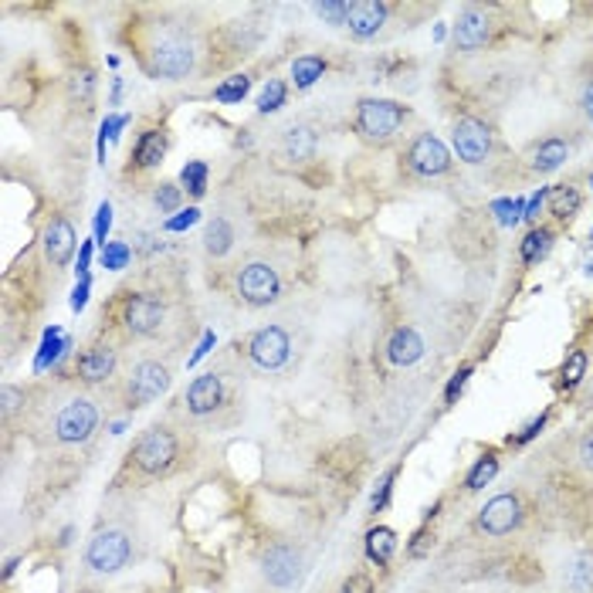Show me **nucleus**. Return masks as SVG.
<instances>
[{
  "instance_id": "nucleus-1",
  "label": "nucleus",
  "mask_w": 593,
  "mask_h": 593,
  "mask_svg": "<svg viewBox=\"0 0 593 593\" xmlns=\"http://www.w3.org/2000/svg\"><path fill=\"white\" fill-rule=\"evenodd\" d=\"M411 116V109L394 102V99H360L356 102V133L370 143H387L397 129L404 126V119Z\"/></svg>"
},
{
  "instance_id": "nucleus-2",
  "label": "nucleus",
  "mask_w": 593,
  "mask_h": 593,
  "mask_svg": "<svg viewBox=\"0 0 593 593\" xmlns=\"http://www.w3.org/2000/svg\"><path fill=\"white\" fill-rule=\"evenodd\" d=\"M133 468L139 475H167L173 465H177V458H180V441H177V434L167 431V427H150L136 444H133Z\"/></svg>"
},
{
  "instance_id": "nucleus-3",
  "label": "nucleus",
  "mask_w": 593,
  "mask_h": 593,
  "mask_svg": "<svg viewBox=\"0 0 593 593\" xmlns=\"http://www.w3.org/2000/svg\"><path fill=\"white\" fill-rule=\"evenodd\" d=\"M522 495L519 492H502L495 499H488L478 512V529L488 536V539H502V536H512L522 526Z\"/></svg>"
},
{
  "instance_id": "nucleus-4",
  "label": "nucleus",
  "mask_w": 593,
  "mask_h": 593,
  "mask_svg": "<svg viewBox=\"0 0 593 593\" xmlns=\"http://www.w3.org/2000/svg\"><path fill=\"white\" fill-rule=\"evenodd\" d=\"M129 556H133V543L119 529H102V533L92 536L89 546H85V563L95 573H119L122 566L129 563Z\"/></svg>"
},
{
  "instance_id": "nucleus-5",
  "label": "nucleus",
  "mask_w": 593,
  "mask_h": 593,
  "mask_svg": "<svg viewBox=\"0 0 593 593\" xmlns=\"http://www.w3.org/2000/svg\"><path fill=\"white\" fill-rule=\"evenodd\" d=\"M404 160H407V170H411L414 177H424V180L444 177V173L451 170V150H448L434 133L414 136V143L407 146V153H404Z\"/></svg>"
},
{
  "instance_id": "nucleus-6",
  "label": "nucleus",
  "mask_w": 593,
  "mask_h": 593,
  "mask_svg": "<svg viewBox=\"0 0 593 593\" xmlns=\"http://www.w3.org/2000/svg\"><path fill=\"white\" fill-rule=\"evenodd\" d=\"M451 139H455L458 160L468 163V167L485 163L488 153H492V126L478 116H461L451 129Z\"/></svg>"
},
{
  "instance_id": "nucleus-7",
  "label": "nucleus",
  "mask_w": 593,
  "mask_h": 593,
  "mask_svg": "<svg viewBox=\"0 0 593 593\" xmlns=\"http://www.w3.org/2000/svg\"><path fill=\"white\" fill-rule=\"evenodd\" d=\"M238 295H241L248 305H255V309H265V305L278 302V295H282L278 272H275L272 265H265V261L244 265L241 275H238Z\"/></svg>"
},
{
  "instance_id": "nucleus-8",
  "label": "nucleus",
  "mask_w": 593,
  "mask_h": 593,
  "mask_svg": "<svg viewBox=\"0 0 593 593\" xmlns=\"http://www.w3.org/2000/svg\"><path fill=\"white\" fill-rule=\"evenodd\" d=\"M95 427H99L95 404H92V400H72V404H65L58 411V417H55V438H58L61 444H82L95 434Z\"/></svg>"
},
{
  "instance_id": "nucleus-9",
  "label": "nucleus",
  "mask_w": 593,
  "mask_h": 593,
  "mask_svg": "<svg viewBox=\"0 0 593 593\" xmlns=\"http://www.w3.org/2000/svg\"><path fill=\"white\" fill-rule=\"evenodd\" d=\"M170 387V370L163 363H156V360H146V363H139L133 370V377H129V387H126V404L136 411V407H146L153 404L160 394H167Z\"/></svg>"
},
{
  "instance_id": "nucleus-10",
  "label": "nucleus",
  "mask_w": 593,
  "mask_h": 593,
  "mask_svg": "<svg viewBox=\"0 0 593 593\" xmlns=\"http://www.w3.org/2000/svg\"><path fill=\"white\" fill-rule=\"evenodd\" d=\"M150 68L153 75L170 78V82L187 78L190 68H194V48L187 45V41H180V38H167V41H160L150 51Z\"/></svg>"
},
{
  "instance_id": "nucleus-11",
  "label": "nucleus",
  "mask_w": 593,
  "mask_h": 593,
  "mask_svg": "<svg viewBox=\"0 0 593 593\" xmlns=\"http://www.w3.org/2000/svg\"><path fill=\"white\" fill-rule=\"evenodd\" d=\"M292 353V339L282 326H265L248 339V356L261 366V370H278L285 366Z\"/></svg>"
},
{
  "instance_id": "nucleus-12",
  "label": "nucleus",
  "mask_w": 593,
  "mask_h": 593,
  "mask_svg": "<svg viewBox=\"0 0 593 593\" xmlns=\"http://www.w3.org/2000/svg\"><path fill=\"white\" fill-rule=\"evenodd\" d=\"M122 322L133 336H150L163 322V305L153 295H129L126 309H122Z\"/></svg>"
},
{
  "instance_id": "nucleus-13",
  "label": "nucleus",
  "mask_w": 593,
  "mask_h": 593,
  "mask_svg": "<svg viewBox=\"0 0 593 593\" xmlns=\"http://www.w3.org/2000/svg\"><path fill=\"white\" fill-rule=\"evenodd\" d=\"M488 38H492V24H488L485 11H478V7H465L455 21V45L458 51H465V55H475V51H482L488 45Z\"/></svg>"
},
{
  "instance_id": "nucleus-14",
  "label": "nucleus",
  "mask_w": 593,
  "mask_h": 593,
  "mask_svg": "<svg viewBox=\"0 0 593 593\" xmlns=\"http://www.w3.org/2000/svg\"><path fill=\"white\" fill-rule=\"evenodd\" d=\"M387 14H390V4H377V0H356L350 4V21L346 28L356 41H370L377 38V31L387 24Z\"/></svg>"
},
{
  "instance_id": "nucleus-15",
  "label": "nucleus",
  "mask_w": 593,
  "mask_h": 593,
  "mask_svg": "<svg viewBox=\"0 0 593 593\" xmlns=\"http://www.w3.org/2000/svg\"><path fill=\"white\" fill-rule=\"evenodd\" d=\"M75 228H72V221H65V217H51L45 228V255L48 261L55 265V268H65L72 255H75Z\"/></svg>"
},
{
  "instance_id": "nucleus-16",
  "label": "nucleus",
  "mask_w": 593,
  "mask_h": 593,
  "mask_svg": "<svg viewBox=\"0 0 593 593\" xmlns=\"http://www.w3.org/2000/svg\"><path fill=\"white\" fill-rule=\"evenodd\" d=\"M224 400V387H221V377L217 373H204L197 380L187 387V411L197 414V417H207L221 407Z\"/></svg>"
},
{
  "instance_id": "nucleus-17",
  "label": "nucleus",
  "mask_w": 593,
  "mask_h": 593,
  "mask_svg": "<svg viewBox=\"0 0 593 593\" xmlns=\"http://www.w3.org/2000/svg\"><path fill=\"white\" fill-rule=\"evenodd\" d=\"M265 577L275 587H292L299 580V553L289 543H275L265 553Z\"/></svg>"
},
{
  "instance_id": "nucleus-18",
  "label": "nucleus",
  "mask_w": 593,
  "mask_h": 593,
  "mask_svg": "<svg viewBox=\"0 0 593 593\" xmlns=\"http://www.w3.org/2000/svg\"><path fill=\"white\" fill-rule=\"evenodd\" d=\"M112 370H116V353L109 350V346H89V350L82 353L75 360V373L82 383H102L112 377Z\"/></svg>"
},
{
  "instance_id": "nucleus-19",
  "label": "nucleus",
  "mask_w": 593,
  "mask_h": 593,
  "mask_svg": "<svg viewBox=\"0 0 593 593\" xmlns=\"http://www.w3.org/2000/svg\"><path fill=\"white\" fill-rule=\"evenodd\" d=\"M387 356H390L394 366L417 363L424 356V339H421V333L414 326H400V329H394L390 343H387Z\"/></svg>"
},
{
  "instance_id": "nucleus-20",
  "label": "nucleus",
  "mask_w": 593,
  "mask_h": 593,
  "mask_svg": "<svg viewBox=\"0 0 593 593\" xmlns=\"http://www.w3.org/2000/svg\"><path fill=\"white\" fill-rule=\"evenodd\" d=\"M566 156H570V146H566V139L549 136V139H543V143H539V146L533 150V156H529V167H533L536 173H553V170L563 167Z\"/></svg>"
},
{
  "instance_id": "nucleus-21",
  "label": "nucleus",
  "mask_w": 593,
  "mask_h": 593,
  "mask_svg": "<svg viewBox=\"0 0 593 593\" xmlns=\"http://www.w3.org/2000/svg\"><path fill=\"white\" fill-rule=\"evenodd\" d=\"M549 214L556 217V221H573L583 207V194H580L573 183H560V187H549Z\"/></svg>"
},
{
  "instance_id": "nucleus-22",
  "label": "nucleus",
  "mask_w": 593,
  "mask_h": 593,
  "mask_svg": "<svg viewBox=\"0 0 593 593\" xmlns=\"http://www.w3.org/2000/svg\"><path fill=\"white\" fill-rule=\"evenodd\" d=\"M316 129L312 126H289L285 129V139H282V150L289 160L295 163H305V160H312V153H316Z\"/></svg>"
},
{
  "instance_id": "nucleus-23",
  "label": "nucleus",
  "mask_w": 593,
  "mask_h": 593,
  "mask_svg": "<svg viewBox=\"0 0 593 593\" xmlns=\"http://www.w3.org/2000/svg\"><path fill=\"white\" fill-rule=\"evenodd\" d=\"M163 156H167V136L160 129H150V133L139 136L136 150H133V163L139 170H153L163 163Z\"/></svg>"
},
{
  "instance_id": "nucleus-24",
  "label": "nucleus",
  "mask_w": 593,
  "mask_h": 593,
  "mask_svg": "<svg viewBox=\"0 0 593 593\" xmlns=\"http://www.w3.org/2000/svg\"><path fill=\"white\" fill-rule=\"evenodd\" d=\"M394 549H397V533H394V529H387V526H377V529H370V533H366V556H370V560H373L377 566L390 563Z\"/></svg>"
},
{
  "instance_id": "nucleus-25",
  "label": "nucleus",
  "mask_w": 593,
  "mask_h": 593,
  "mask_svg": "<svg viewBox=\"0 0 593 593\" xmlns=\"http://www.w3.org/2000/svg\"><path fill=\"white\" fill-rule=\"evenodd\" d=\"M553 231L549 228H533L526 238H522V244H519V255H522V261L526 265H539V261L546 258L549 251H553Z\"/></svg>"
},
{
  "instance_id": "nucleus-26",
  "label": "nucleus",
  "mask_w": 593,
  "mask_h": 593,
  "mask_svg": "<svg viewBox=\"0 0 593 593\" xmlns=\"http://www.w3.org/2000/svg\"><path fill=\"white\" fill-rule=\"evenodd\" d=\"M72 346V339L65 336V329L61 326H51V329H45V343H41V350H38V360H34V370L41 373V370H48V366L58 360L61 353Z\"/></svg>"
},
{
  "instance_id": "nucleus-27",
  "label": "nucleus",
  "mask_w": 593,
  "mask_h": 593,
  "mask_svg": "<svg viewBox=\"0 0 593 593\" xmlns=\"http://www.w3.org/2000/svg\"><path fill=\"white\" fill-rule=\"evenodd\" d=\"M326 68H329V65H326V58H319V55H299V58L292 61V78H295L299 89H312V85L326 75Z\"/></svg>"
},
{
  "instance_id": "nucleus-28",
  "label": "nucleus",
  "mask_w": 593,
  "mask_h": 593,
  "mask_svg": "<svg viewBox=\"0 0 593 593\" xmlns=\"http://www.w3.org/2000/svg\"><path fill=\"white\" fill-rule=\"evenodd\" d=\"M231 244H234V228H231L224 217H214L207 231H204V248H207V255L214 258H221V255H228Z\"/></svg>"
},
{
  "instance_id": "nucleus-29",
  "label": "nucleus",
  "mask_w": 593,
  "mask_h": 593,
  "mask_svg": "<svg viewBox=\"0 0 593 593\" xmlns=\"http://www.w3.org/2000/svg\"><path fill=\"white\" fill-rule=\"evenodd\" d=\"M587 366H590V356H587V350H573L570 356H566L563 370H560V387H563L566 394L580 387V380L587 377Z\"/></svg>"
},
{
  "instance_id": "nucleus-30",
  "label": "nucleus",
  "mask_w": 593,
  "mask_h": 593,
  "mask_svg": "<svg viewBox=\"0 0 593 593\" xmlns=\"http://www.w3.org/2000/svg\"><path fill=\"white\" fill-rule=\"evenodd\" d=\"M495 475H499V455L488 451V455H482L472 465V472H468V478H465V488H468V492H482Z\"/></svg>"
},
{
  "instance_id": "nucleus-31",
  "label": "nucleus",
  "mask_w": 593,
  "mask_h": 593,
  "mask_svg": "<svg viewBox=\"0 0 593 593\" xmlns=\"http://www.w3.org/2000/svg\"><path fill=\"white\" fill-rule=\"evenodd\" d=\"M570 590L573 593H593V553H580L573 566H570Z\"/></svg>"
},
{
  "instance_id": "nucleus-32",
  "label": "nucleus",
  "mask_w": 593,
  "mask_h": 593,
  "mask_svg": "<svg viewBox=\"0 0 593 593\" xmlns=\"http://www.w3.org/2000/svg\"><path fill=\"white\" fill-rule=\"evenodd\" d=\"M285 99H289V85L282 78H268V85L258 95V112L261 116H272V112L285 106Z\"/></svg>"
},
{
  "instance_id": "nucleus-33",
  "label": "nucleus",
  "mask_w": 593,
  "mask_h": 593,
  "mask_svg": "<svg viewBox=\"0 0 593 593\" xmlns=\"http://www.w3.org/2000/svg\"><path fill=\"white\" fill-rule=\"evenodd\" d=\"M248 92H251V78L234 75V78L221 82V85L214 89V99H217V102H224V106H234V102H241Z\"/></svg>"
},
{
  "instance_id": "nucleus-34",
  "label": "nucleus",
  "mask_w": 593,
  "mask_h": 593,
  "mask_svg": "<svg viewBox=\"0 0 593 593\" xmlns=\"http://www.w3.org/2000/svg\"><path fill=\"white\" fill-rule=\"evenodd\" d=\"M180 183L194 194V197H204V194H207V163L190 160V163L180 170Z\"/></svg>"
},
{
  "instance_id": "nucleus-35",
  "label": "nucleus",
  "mask_w": 593,
  "mask_h": 593,
  "mask_svg": "<svg viewBox=\"0 0 593 593\" xmlns=\"http://www.w3.org/2000/svg\"><path fill=\"white\" fill-rule=\"evenodd\" d=\"M492 211L499 214V224L502 228H516L519 221H522V214H526V200L522 197H502L492 204Z\"/></svg>"
},
{
  "instance_id": "nucleus-36",
  "label": "nucleus",
  "mask_w": 593,
  "mask_h": 593,
  "mask_svg": "<svg viewBox=\"0 0 593 593\" xmlns=\"http://www.w3.org/2000/svg\"><path fill=\"white\" fill-rule=\"evenodd\" d=\"M316 14H319L326 24L343 28V24L350 21V0H322V4H316Z\"/></svg>"
},
{
  "instance_id": "nucleus-37",
  "label": "nucleus",
  "mask_w": 593,
  "mask_h": 593,
  "mask_svg": "<svg viewBox=\"0 0 593 593\" xmlns=\"http://www.w3.org/2000/svg\"><path fill=\"white\" fill-rule=\"evenodd\" d=\"M133 258V251H129V244L126 241H109L102 244V265H106L109 272H122L126 265Z\"/></svg>"
},
{
  "instance_id": "nucleus-38",
  "label": "nucleus",
  "mask_w": 593,
  "mask_h": 593,
  "mask_svg": "<svg viewBox=\"0 0 593 593\" xmlns=\"http://www.w3.org/2000/svg\"><path fill=\"white\" fill-rule=\"evenodd\" d=\"M156 207H160V214H180V200H183V190L177 187V183H160L156 187Z\"/></svg>"
},
{
  "instance_id": "nucleus-39",
  "label": "nucleus",
  "mask_w": 593,
  "mask_h": 593,
  "mask_svg": "<svg viewBox=\"0 0 593 593\" xmlns=\"http://www.w3.org/2000/svg\"><path fill=\"white\" fill-rule=\"evenodd\" d=\"M200 221V207H187V211L173 214V217H167V224H163V231H170V234H180V231H190L194 224Z\"/></svg>"
},
{
  "instance_id": "nucleus-40",
  "label": "nucleus",
  "mask_w": 593,
  "mask_h": 593,
  "mask_svg": "<svg viewBox=\"0 0 593 593\" xmlns=\"http://www.w3.org/2000/svg\"><path fill=\"white\" fill-rule=\"evenodd\" d=\"M394 482H397V468H390V472L383 475L380 488L373 492V502H370V509H373V512H383V509L390 505V495H394Z\"/></svg>"
},
{
  "instance_id": "nucleus-41",
  "label": "nucleus",
  "mask_w": 593,
  "mask_h": 593,
  "mask_svg": "<svg viewBox=\"0 0 593 593\" xmlns=\"http://www.w3.org/2000/svg\"><path fill=\"white\" fill-rule=\"evenodd\" d=\"M92 231H95V244H99V248L109 244V231H112V207H109V204H99Z\"/></svg>"
},
{
  "instance_id": "nucleus-42",
  "label": "nucleus",
  "mask_w": 593,
  "mask_h": 593,
  "mask_svg": "<svg viewBox=\"0 0 593 593\" xmlns=\"http://www.w3.org/2000/svg\"><path fill=\"white\" fill-rule=\"evenodd\" d=\"M468 377H472V366H461V370H458V373H455V377L448 380V387H444V404H448V407H451V404H455L458 397H461V390H465V383H468Z\"/></svg>"
},
{
  "instance_id": "nucleus-43",
  "label": "nucleus",
  "mask_w": 593,
  "mask_h": 593,
  "mask_svg": "<svg viewBox=\"0 0 593 593\" xmlns=\"http://www.w3.org/2000/svg\"><path fill=\"white\" fill-rule=\"evenodd\" d=\"M72 92H75L78 102H92V92H95V75H92L89 68H82L72 82Z\"/></svg>"
},
{
  "instance_id": "nucleus-44",
  "label": "nucleus",
  "mask_w": 593,
  "mask_h": 593,
  "mask_svg": "<svg viewBox=\"0 0 593 593\" xmlns=\"http://www.w3.org/2000/svg\"><path fill=\"white\" fill-rule=\"evenodd\" d=\"M577 458H580V465L587 468V472L593 475V424L580 434V441H577Z\"/></svg>"
},
{
  "instance_id": "nucleus-45",
  "label": "nucleus",
  "mask_w": 593,
  "mask_h": 593,
  "mask_svg": "<svg viewBox=\"0 0 593 593\" xmlns=\"http://www.w3.org/2000/svg\"><path fill=\"white\" fill-rule=\"evenodd\" d=\"M431 546H434V533H427V529H417L411 539V546H407V553H411L414 560H424L427 553H431Z\"/></svg>"
},
{
  "instance_id": "nucleus-46",
  "label": "nucleus",
  "mask_w": 593,
  "mask_h": 593,
  "mask_svg": "<svg viewBox=\"0 0 593 593\" xmlns=\"http://www.w3.org/2000/svg\"><path fill=\"white\" fill-rule=\"evenodd\" d=\"M126 126H129V116H106L102 129H99V136H106V143H116Z\"/></svg>"
},
{
  "instance_id": "nucleus-47",
  "label": "nucleus",
  "mask_w": 593,
  "mask_h": 593,
  "mask_svg": "<svg viewBox=\"0 0 593 593\" xmlns=\"http://www.w3.org/2000/svg\"><path fill=\"white\" fill-rule=\"evenodd\" d=\"M546 421H549V411H543V414H539V417L533 421V424H526V431H522V434L509 438V444H529V441L536 438V434H539V431L546 427Z\"/></svg>"
},
{
  "instance_id": "nucleus-48",
  "label": "nucleus",
  "mask_w": 593,
  "mask_h": 593,
  "mask_svg": "<svg viewBox=\"0 0 593 593\" xmlns=\"http://www.w3.org/2000/svg\"><path fill=\"white\" fill-rule=\"evenodd\" d=\"M549 200V187H539V194H533V200L526 204V214H522V221H529V224H536L539 221V211H543V204Z\"/></svg>"
},
{
  "instance_id": "nucleus-49",
  "label": "nucleus",
  "mask_w": 593,
  "mask_h": 593,
  "mask_svg": "<svg viewBox=\"0 0 593 593\" xmlns=\"http://www.w3.org/2000/svg\"><path fill=\"white\" fill-rule=\"evenodd\" d=\"M92 255H95V241H82V251H78V282H85V278H92L89 265H92Z\"/></svg>"
},
{
  "instance_id": "nucleus-50",
  "label": "nucleus",
  "mask_w": 593,
  "mask_h": 593,
  "mask_svg": "<svg viewBox=\"0 0 593 593\" xmlns=\"http://www.w3.org/2000/svg\"><path fill=\"white\" fill-rule=\"evenodd\" d=\"M343 593H373V580H370V573H353V577L343 583Z\"/></svg>"
},
{
  "instance_id": "nucleus-51",
  "label": "nucleus",
  "mask_w": 593,
  "mask_h": 593,
  "mask_svg": "<svg viewBox=\"0 0 593 593\" xmlns=\"http://www.w3.org/2000/svg\"><path fill=\"white\" fill-rule=\"evenodd\" d=\"M89 289H92V278L75 282V289H72V312H82L89 305Z\"/></svg>"
},
{
  "instance_id": "nucleus-52",
  "label": "nucleus",
  "mask_w": 593,
  "mask_h": 593,
  "mask_svg": "<svg viewBox=\"0 0 593 593\" xmlns=\"http://www.w3.org/2000/svg\"><path fill=\"white\" fill-rule=\"evenodd\" d=\"M214 343H217V336H214L211 329H207V333L200 336L197 350H194V356H190V360H187V363H190V366H197L200 360H204V356H207V353H211V346H214Z\"/></svg>"
},
{
  "instance_id": "nucleus-53",
  "label": "nucleus",
  "mask_w": 593,
  "mask_h": 593,
  "mask_svg": "<svg viewBox=\"0 0 593 593\" xmlns=\"http://www.w3.org/2000/svg\"><path fill=\"white\" fill-rule=\"evenodd\" d=\"M21 400H24V394H21L17 387H11V383H7V387H4V414L11 417V414L21 407Z\"/></svg>"
},
{
  "instance_id": "nucleus-54",
  "label": "nucleus",
  "mask_w": 593,
  "mask_h": 593,
  "mask_svg": "<svg viewBox=\"0 0 593 593\" xmlns=\"http://www.w3.org/2000/svg\"><path fill=\"white\" fill-rule=\"evenodd\" d=\"M580 109H583V116L593 122V75L583 82V92H580Z\"/></svg>"
},
{
  "instance_id": "nucleus-55",
  "label": "nucleus",
  "mask_w": 593,
  "mask_h": 593,
  "mask_svg": "<svg viewBox=\"0 0 593 593\" xmlns=\"http://www.w3.org/2000/svg\"><path fill=\"white\" fill-rule=\"evenodd\" d=\"M587 275H593V258H590V261H587Z\"/></svg>"
},
{
  "instance_id": "nucleus-56",
  "label": "nucleus",
  "mask_w": 593,
  "mask_h": 593,
  "mask_svg": "<svg viewBox=\"0 0 593 593\" xmlns=\"http://www.w3.org/2000/svg\"><path fill=\"white\" fill-rule=\"evenodd\" d=\"M590 190H593V173H590Z\"/></svg>"
},
{
  "instance_id": "nucleus-57",
  "label": "nucleus",
  "mask_w": 593,
  "mask_h": 593,
  "mask_svg": "<svg viewBox=\"0 0 593 593\" xmlns=\"http://www.w3.org/2000/svg\"><path fill=\"white\" fill-rule=\"evenodd\" d=\"M590 241H593V228H590Z\"/></svg>"
}]
</instances>
